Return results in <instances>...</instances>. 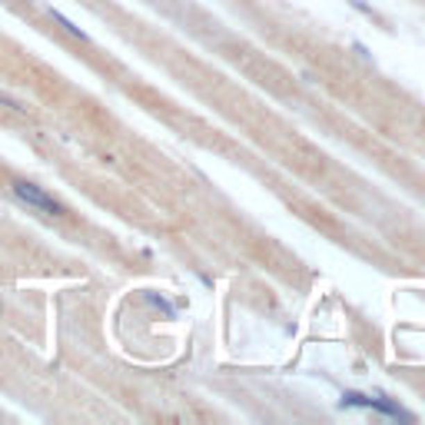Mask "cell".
Returning <instances> with one entry per match:
<instances>
[{
    "mask_svg": "<svg viewBox=\"0 0 425 425\" xmlns=\"http://www.w3.org/2000/svg\"><path fill=\"white\" fill-rule=\"evenodd\" d=\"M342 406H356V409H376V412H382V415H389V419H406V422H415V415H412V412H406L402 406L389 402L385 395L346 392V395H342Z\"/></svg>",
    "mask_w": 425,
    "mask_h": 425,
    "instance_id": "cell-1",
    "label": "cell"
},
{
    "mask_svg": "<svg viewBox=\"0 0 425 425\" xmlns=\"http://www.w3.org/2000/svg\"><path fill=\"white\" fill-rule=\"evenodd\" d=\"M10 190H14L17 197L24 199L27 206H33V210H40V212H47V216H67V210H63L57 199L50 197L47 190H40V186H33V183H27V180H17V183H10Z\"/></svg>",
    "mask_w": 425,
    "mask_h": 425,
    "instance_id": "cell-2",
    "label": "cell"
},
{
    "mask_svg": "<svg viewBox=\"0 0 425 425\" xmlns=\"http://www.w3.org/2000/svg\"><path fill=\"white\" fill-rule=\"evenodd\" d=\"M50 17H53V20H57V24H60V27H63V31H67V33H74L76 40H87V33L80 31V27H76V24H74V20H67V17H63L60 10H50Z\"/></svg>",
    "mask_w": 425,
    "mask_h": 425,
    "instance_id": "cell-3",
    "label": "cell"
}]
</instances>
